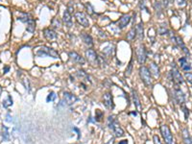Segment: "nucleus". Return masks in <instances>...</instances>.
Segmentation results:
<instances>
[{"label": "nucleus", "instance_id": "1", "mask_svg": "<svg viewBox=\"0 0 192 144\" xmlns=\"http://www.w3.org/2000/svg\"><path fill=\"white\" fill-rule=\"evenodd\" d=\"M34 54L36 57H51L54 59H61L60 54H59L56 50L45 45L36 47L34 49Z\"/></svg>", "mask_w": 192, "mask_h": 144}, {"label": "nucleus", "instance_id": "2", "mask_svg": "<svg viewBox=\"0 0 192 144\" xmlns=\"http://www.w3.org/2000/svg\"><path fill=\"white\" fill-rule=\"evenodd\" d=\"M108 125H109V128L113 131L115 137H121L124 136V130L120 127L115 115H109L108 117Z\"/></svg>", "mask_w": 192, "mask_h": 144}, {"label": "nucleus", "instance_id": "3", "mask_svg": "<svg viewBox=\"0 0 192 144\" xmlns=\"http://www.w3.org/2000/svg\"><path fill=\"white\" fill-rule=\"evenodd\" d=\"M139 76L141 81L143 84L148 87H153V82H152V77H151V73L149 71V68L144 66H141L139 67Z\"/></svg>", "mask_w": 192, "mask_h": 144}, {"label": "nucleus", "instance_id": "4", "mask_svg": "<svg viewBox=\"0 0 192 144\" xmlns=\"http://www.w3.org/2000/svg\"><path fill=\"white\" fill-rule=\"evenodd\" d=\"M135 53H136V59H138V63L142 66L146 62V60H147V50H146L145 45L143 43H139L138 47H136Z\"/></svg>", "mask_w": 192, "mask_h": 144}, {"label": "nucleus", "instance_id": "5", "mask_svg": "<svg viewBox=\"0 0 192 144\" xmlns=\"http://www.w3.org/2000/svg\"><path fill=\"white\" fill-rule=\"evenodd\" d=\"M85 55H86V61H88L91 66H99V59H98L99 55H97V53H96L93 49H90V48L86 49L85 52Z\"/></svg>", "mask_w": 192, "mask_h": 144}, {"label": "nucleus", "instance_id": "6", "mask_svg": "<svg viewBox=\"0 0 192 144\" xmlns=\"http://www.w3.org/2000/svg\"><path fill=\"white\" fill-rule=\"evenodd\" d=\"M161 132L164 141H165V144H176L175 139H174V137H173L172 133H171L170 129H169V127L167 126V125H161Z\"/></svg>", "mask_w": 192, "mask_h": 144}, {"label": "nucleus", "instance_id": "7", "mask_svg": "<svg viewBox=\"0 0 192 144\" xmlns=\"http://www.w3.org/2000/svg\"><path fill=\"white\" fill-rule=\"evenodd\" d=\"M171 76H172V80L174 82L177 86H181L185 83L184 77L182 76V74L180 73V71L178 70L177 66H175V63H172V70L170 71Z\"/></svg>", "mask_w": 192, "mask_h": 144}, {"label": "nucleus", "instance_id": "8", "mask_svg": "<svg viewBox=\"0 0 192 144\" xmlns=\"http://www.w3.org/2000/svg\"><path fill=\"white\" fill-rule=\"evenodd\" d=\"M74 16L76 18L77 22H78L81 26H83L85 28L89 27V25H90L89 24V21L88 19V17H86V16L85 15L83 12H75Z\"/></svg>", "mask_w": 192, "mask_h": 144}, {"label": "nucleus", "instance_id": "9", "mask_svg": "<svg viewBox=\"0 0 192 144\" xmlns=\"http://www.w3.org/2000/svg\"><path fill=\"white\" fill-rule=\"evenodd\" d=\"M68 57H69L70 61L73 63H77V64H80V66H84L86 63V60L84 57H82L81 55H79L75 51H70L68 52Z\"/></svg>", "mask_w": 192, "mask_h": 144}, {"label": "nucleus", "instance_id": "10", "mask_svg": "<svg viewBox=\"0 0 192 144\" xmlns=\"http://www.w3.org/2000/svg\"><path fill=\"white\" fill-rule=\"evenodd\" d=\"M174 95H175V99L177 101V103L180 106L184 105L185 103V95L184 92H182V90L179 87V86H177V85L174 89Z\"/></svg>", "mask_w": 192, "mask_h": 144}, {"label": "nucleus", "instance_id": "11", "mask_svg": "<svg viewBox=\"0 0 192 144\" xmlns=\"http://www.w3.org/2000/svg\"><path fill=\"white\" fill-rule=\"evenodd\" d=\"M78 100V98L74 95L70 93L68 91H65L63 92V101L65 102V104L67 106H71L75 103V102Z\"/></svg>", "mask_w": 192, "mask_h": 144}, {"label": "nucleus", "instance_id": "12", "mask_svg": "<svg viewBox=\"0 0 192 144\" xmlns=\"http://www.w3.org/2000/svg\"><path fill=\"white\" fill-rule=\"evenodd\" d=\"M103 102H104L105 107H106L107 109H109V110H113L114 109L113 98H112V95L109 93V92H107V93L104 94Z\"/></svg>", "mask_w": 192, "mask_h": 144}, {"label": "nucleus", "instance_id": "13", "mask_svg": "<svg viewBox=\"0 0 192 144\" xmlns=\"http://www.w3.org/2000/svg\"><path fill=\"white\" fill-rule=\"evenodd\" d=\"M130 21H131V16L129 15H124L116 21V24H117L118 28L124 29V28L130 23Z\"/></svg>", "mask_w": 192, "mask_h": 144}, {"label": "nucleus", "instance_id": "14", "mask_svg": "<svg viewBox=\"0 0 192 144\" xmlns=\"http://www.w3.org/2000/svg\"><path fill=\"white\" fill-rule=\"evenodd\" d=\"M43 36L47 40H54L58 38V34L53 29H50V28H45L43 30Z\"/></svg>", "mask_w": 192, "mask_h": 144}, {"label": "nucleus", "instance_id": "15", "mask_svg": "<svg viewBox=\"0 0 192 144\" xmlns=\"http://www.w3.org/2000/svg\"><path fill=\"white\" fill-rule=\"evenodd\" d=\"M63 23L65 24V26L66 27H68V28H71L72 27V25H73V22H72V16H71V13H70V12L67 10L63 12Z\"/></svg>", "mask_w": 192, "mask_h": 144}, {"label": "nucleus", "instance_id": "16", "mask_svg": "<svg viewBox=\"0 0 192 144\" xmlns=\"http://www.w3.org/2000/svg\"><path fill=\"white\" fill-rule=\"evenodd\" d=\"M136 38L138 40H142L144 39V29H143V22L140 21L138 25L135 26Z\"/></svg>", "mask_w": 192, "mask_h": 144}, {"label": "nucleus", "instance_id": "17", "mask_svg": "<svg viewBox=\"0 0 192 144\" xmlns=\"http://www.w3.org/2000/svg\"><path fill=\"white\" fill-rule=\"evenodd\" d=\"M179 63H180V66L184 71H190L191 70V66L189 62L187 61V59L185 57H182L179 60Z\"/></svg>", "mask_w": 192, "mask_h": 144}, {"label": "nucleus", "instance_id": "18", "mask_svg": "<svg viewBox=\"0 0 192 144\" xmlns=\"http://www.w3.org/2000/svg\"><path fill=\"white\" fill-rule=\"evenodd\" d=\"M81 39L84 41V43L86 45H88L89 47H92L93 46V40H92V38H91V36L89 35L88 33H82Z\"/></svg>", "mask_w": 192, "mask_h": 144}, {"label": "nucleus", "instance_id": "19", "mask_svg": "<svg viewBox=\"0 0 192 144\" xmlns=\"http://www.w3.org/2000/svg\"><path fill=\"white\" fill-rule=\"evenodd\" d=\"M149 71L151 73V75L155 76L156 78L159 77V67L156 63H151L149 66Z\"/></svg>", "mask_w": 192, "mask_h": 144}, {"label": "nucleus", "instance_id": "20", "mask_svg": "<svg viewBox=\"0 0 192 144\" xmlns=\"http://www.w3.org/2000/svg\"><path fill=\"white\" fill-rule=\"evenodd\" d=\"M182 140H184L185 144H192V137L186 128L182 130Z\"/></svg>", "mask_w": 192, "mask_h": 144}, {"label": "nucleus", "instance_id": "21", "mask_svg": "<svg viewBox=\"0 0 192 144\" xmlns=\"http://www.w3.org/2000/svg\"><path fill=\"white\" fill-rule=\"evenodd\" d=\"M77 76H78L82 81H85L86 83H89V84H91V81H90V78H89V76L88 75V74L86 73V71H84V70H77Z\"/></svg>", "mask_w": 192, "mask_h": 144}, {"label": "nucleus", "instance_id": "22", "mask_svg": "<svg viewBox=\"0 0 192 144\" xmlns=\"http://www.w3.org/2000/svg\"><path fill=\"white\" fill-rule=\"evenodd\" d=\"M132 102H134L135 106L138 110H140V109H141L140 100H139V97H138V92H136L135 90H132Z\"/></svg>", "mask_w": 192, "mask_h": 144}, {"label": "nucleus", "instance_id": "23", "mask_svg": "<svg viewBox=\"0 0 192 144\" xmlns=\"http://www.w3.org/2000/svg\"><path fill=\"white\" fill-rule=\"evenodd\" d=\"M32 16L30 15V13H20V16L17 17V20H19L21 22H23V23H26L27 24V22H28L29 20L32 19Z\"/></svg>", "mask_w": 192, "mask_h": 144}, {"label": "nucleus", "instance_id": "24", "mask_svg": "<svg viewBox=\"0 0 192 144\" xmlns=\"http://www.w3.org/2000/svg\"><path fill=\"white\" fill-rule=\"evenodd\" d=\"M36 30V21L34 20V18H32L31 20L27 22V26H26V31L29 32V33L33 34Z\"/></svg>", "mask_w": 192, "mask_h": 144}, {"label": "nucleus", "instance_id": "25", "mask_svg": "<svg viewBox=\"0 0 192 144\" xmlns=\"http://www.w3.org/2000/svg\"><path fill=\"white\" fill-rule=\"evenodd\" d=\"M135 38H136L135 27H132V29L129 32H128V34H127V40L129 41V43H131V41H132Z\"/></svg>", "mask_w": 192, "mask_h": 144}, {"label": "nucleus", "instance_id": "26", "mask_svg": "<svg viewBox=\"0 0 192 144\" xmlns=\"http://www.w3.org/2000/svg\"><path fill=\"white\" fill-rule=\"evenodd\" d=\"M2 139H3V141H9V139H10V134H9V130L5 126L2 127Z\"/></svg>", "mask_w": 192, "mask_h": 144}, {"label": "nucleus", "instance_id": "27", "mask_svg": "<svg viewBox=\"0 0 192 144\" xmlns=\"http://www.w3.org/2000/svg\"><path fill=\"white\" fill-rule=\"evenodd\" d=\"M12 105H13V98H12L11 95H8L7 98L2 101V106L4 107V108L7 109V108H9V107H11Z\"/></svg>", "mask_w": 192, "mask_h": 144}, {"label": "nucleus", "instance_id": "28", "mask_svg": "<svg viewBox=\"0 0 192 144\" xmlns=\"http://www.w3.org/2000/svg\"><path fill=\"white\" fill-rule=\"evenodd\" d=\"M51 25H52V27L54 28V29H56V30L57 29L60 30L62 28V23H61L60 20H59V18H57V17L53 18V20L51 22Z\"/></svg>", "mask_w": 192, "mask_h": 144}, {"label": "nucleus", "instance_id": "29", "mask_svg": "<svg viewBox=\"0 0 192 144\" xmlns=\"http://www.w3.org/2000/svg\"><path fill=\"white\" fill-rule=\"evenodd\" d=\"M132 72V58L131 59V61H130L129 64H128V66H127V68H126L125 75H126L127 77H129V76H131Z\"/></svg>", "mask_w": 192, "mask_h": 144}, {"label": "nucleus", "instance_id": "30", "mask_svg": "<svg viewBox=\"0 0 192 144\" xmlns=\"http://www.w3.org/2000/svg\"><path fill=\"white\" fill-rule=\"evenodd\" d=\"M113 48L112 47V46H108V47H106L105 49H103V53L104 55H106V56H112L113 54Z\"/></svg>", "mask_w": 192, "mask_h": 144}, {"label": "nucleus", "instance_id": "31", "mask_svg": "<svg viewBox=\"0 0 192 144\" xmlns=\"http://www.w3.org/2000/svg\"><path fill=\"white\" fill-rule=\"evenodd\" d=\"M86 11H88V13L89 16H93L94 13H95V12H94V10H93V8H92V6H91V4L90 3H86Z\"/></svg>", "mask_w": 192, "mask_h": 144}, {"label": "nucleus", "instance_id": "32", "mask_svg": "<svg viewBox=\"0 0 192 144\" xmlns=\"http://www.w3.org/2000/svg\"><path fill=\"white\" fill-rule=\"evenodd\" d=\"M56 98H57L56 93H55L54 91H51V92H50V93L47 95V97H46V101H47V102H53V101L56 100Z\"/></svg>", "mask_w": 192, "mask_h": 144}, {"label": "nucleus", "instance_id": "33", "mask_svg": "<svg viewBox=\"0 0 192 144\" xmlns=\"http://www.w3.org/2000/svg\"><path fill=\"white\" fill-rule=\"evenodd\" d=\"M158 33H159V35H161V36H162V35H166V34H168L169 33V31H168V29L166 28V26L164 27V26H161L158 29Z\"/></svg>", "mask_w": 192, "mask_h": 144}, {"label": "nucleus", "instance_id": "34", "mask_svg": "<svg viewBox=\"0 0 192 144\" xmlns=\"http://www.w3.org/2000/svg\"><path fill=\"white\" fill-rule=\"evenodd\" d=\"M181 109L182 110V113H185V119L187 120V118H188V116H189V110L187 109V107L185 104L181 106Z\"/></svg>", "mask_w": 192, "mask_h": 144}, {"label": "nucleus", "instance_id": "35", "mask_svg": "<svg viewBox=\"0 0 192 144\" xmlns=\"http://www.w3.org/2000/svg\"><path fill=\"white\" fill-rule=\"evenodd\" d=\"M104 113H102L100 110H96V113H95V121H99L101 120V118L103 117Z\"/></svg>", "mask_w": 192, "mask_h": 144}, {"label": "nucleus", "instance_id": "36", "mask_svg": "<svg viewBox=\"0 0 192 144\" xmlns=\"http://www.w3.org/2000/svg\"><path fill=\"white\" fill-rule=\"evenodd\" d=\"M185 80H186L187 83L192 84V73L186 72V73L185 74Z\"/></svg>", "mask_w": 192, "mask_h": 144}, {"label": "nucleus", "instance_id": "37", "mask_svg": "<svg viewBox=\"0 0 192 144\" xmlns=\"http://www.w3.org/2000/svg\"><path fill=\"white\" fill-rule=\"evenodd\" d=\"M22 84L24 85L25 89L28 91H30V82L28 79H23V80H22Z\"/></svg>", "mask_w": 192, "mask_h": 144}, {"label": "nucleus", "instance_id": "38", "mask_svg": "<svg viewBox=\"0 0 192 144\" xmlns=\"http://www.w3.org/2000/svg\"><path fill=\"white\" fill-rule=\"evenodd\" d=\"M139 8L140 9H144V10L149 13L148 8L145 6V1H144V0H140V1H139Z\"/></svg>", "mask_w": 192, "mask_h": 144}, {"label": "nucleus", "instance_id": "39", "mask_svg": "<svg viewBox=\"0 0 192 144\" xmlns=\"http://www.w3.org/2000/svg\"><path fill=\"white\" fill-rule=\"evenodd\" d=\"M153 138H154V144H161V140H159V137L157 136V134H156V136H154Z\"/></svg>", "mask_w": 192, "mask_h": 144}, {"label": "nucleus", "instance_id": "40", "mask_svg": "<svg viewBox=\"0 0 192 144\" xmlns=\"http://www.w3.org/2000/svg\"><path fill=\"white\" fill-rule=\"evenodd\" d=\"M72 130H73V131H75V132L77 133V134H78V137H77V138L80 139V137H81V132H80V130H79L78 128H76V127H74Z\"/></svg>", "mask_w": 192, "mask_h": 144}, {"label": "nucleus", "instance_id": "41", "mask_svg": "<svg viewBox=\"0 0 192 144\" xmlns=\"http://www.w3.org/2000/svg\"><path fill=\"white\" fill-rule=\"evenodd\" d=\"M177 2H178V5L179 6L185 5V0H177Z\"/></svg>", "mask_w": 192, "mask_h": 144}, {"label": "nucleus", "instance_id": "42", "mask_svg": "<svg viewBox=\"0 0 192 144\" xmlns=\"http://www.w3.org/2000/svg\"><path fill=\"white\" fill-rule=\"evenodd\" d=\"M9 70H10V66H4V68H3V73H4V74H6V73H8V72H9Z\"/></svg>", "mask_w": 192, "mask_h": 144}, {"label": "nucleus", "instance_id": "43", "mask_svg": "<svg viewBox=\"0 0 192 144\" xmlns=\"http://www.w3.org/2000/svg\"><path fill=\"white\" fill-rule=\"evenodd\" d=\"M118 144H128V141L127 140H121V141H119Z\"/></svg>", "mask_w": 192, "mask_h": 144}, {"label": "nucleus", "instance_id": "44", "mask_svg": "<svg viewBox=\"0 0 192 144\" xmlns=\"http://www.w3.org/2000/svg\"><path fill=\"white\" fill-rule=\"evenodd\" d=\"M7 117H8V118H10V115H9V114H8V115H7ZM7 121H9V122H11V119H7Z\"/></svg>", "mask_w": 192, "mask_h": 144}, {"label": "nucleus", "instance_id": "45", "mask_svg": "<svg viewBox=\"0 0 192 144\" xmlns=\"http://www.w3.org/2000/svg\"><path fill=\"white\" fill-rule=\"evenodd\" d=\"M1 92H2V87H1V86H0V94H1Z\"/></svg>", "mask_w": 192, "mask_h": 144}, {"label": "nucleus", "instance_id": "46", "mask_svg": "<svg viewBox=\"0 0 192 144\" xmlns=\"http://www.w3.org/2000/svg\"><path fill=\"white\" fill-rule=\"evenodd\" d=\"M169 1H170V2H173V1H174V0H169Z\"/></svg>", "mask_w": 192, "mask_h": 144}, {"label": "nucleus", "instance_id": "47", "mask_svg": "<svg viewBox=\"0 0 192 144\" xmlns=\"http://www.w3.org/2000/svg\"><path fill=\"white\" fill-rule=\"evenodd\" d=\"M190 1H191V3H192V0H190Z\"/></svg>", "mask_w": 192, "mask_h": 144}]
</instances>
